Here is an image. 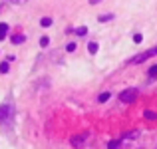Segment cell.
Masks as SVG:
<instances>
[{"instance_id":"14","label":"cell","mask_w":157,"mask_h":149,"mask_svg":"<svg viewBox=\"0 0 157 149\" xmlns=\"http://www.w3.org/2000/svg\"><path fill=\"white\" fill-rule=\"evenodd\" d=\"M147 76H149V78H157V64H155V66H151V68H149V72H147Z\"/></svg>"},{"instance_id":"1","label":"cell","mask_w":157,"mask_h":149,"mask_svg":"<svg viewBox=\"0 0 157 149\" xmlns=\"http://www.w3.org/2000/svg\"><path fill=\"white\" fill-rule=\"evenodd\" d=\"M14 107L10 105V103H6V105H0V123H4V125H10L12 119H14Z\"/></svg>"},{"instance_id":"15","label":"cell","mask_w":157,"mask_h":149,"mask_svg":"<svg viewBox=\"0 0 157 149\" xmlns=\"http://www.w3.org/2000/svg\"><path fill=\"white\" fill-rule=\"evenodd\" d=\"M137 135H139V131H131V133H125V135H123L121 139H135Z\"/></svg>"},{"instance_id":"2","label":"cell","mask_w":157,"mask_h":149,"mask_svg":"<svg viewBox=\"0 0 157 149\" xmlns=\"http://www.w3.org/2000/svg\"><path fill=\"white\" fill-rule=\"evenodd\" d=\"M153 56H157V46L151 48V50H147V52H141V54H137V56H133L129 60V64H141V62L147 60V58H153Z\"/></svg>"},{"instance_id":"3","label":"cell","mask_w":157,"mask_h":149,"mask_svg":"<svg viewBox=\"0 0 157 149\" xmlns=\"http://www.w3.org/2000/svg\"><path fill=\"white\" fill-rule=\"evenodd\" d=\"M135 97H137V90H133V88H129V90H123V92L119 94V99H121L123 103H131Z\"/></svg>"},{"instance_id":"21","label":"cell","mask_w":157,"mask_h":149,"mask_svg":"<svg viewBox=\"0 0 157 149\" xmlns=\"http://www.w3.org/2000/svg\"><path fill=\"white\" fill-rule=\"evenodd\" d=\"M6 4H8V2H4V4H0V12H4V10H6Z\"/></svg>"},{"instance_id":"5","label":"cell","mask_w":157,"mask_h":149,"mask_svg":"<svg viewBox=\"0 0 157 149\" xmlns=\"http://www.w3.org/2000/svg\"><path fill=\"white\" fill-rule=\"evenodd\" d=\"M24 40H26V36H24V34H16V36H12V44H16V46H18V44H22Z\"/></svg>"},{"instance_id":"18","label":"cell","mask_w":157,"mask_h":149,"mask_svg":"<svg viewBox=\"0 0 157 149\" xmlns=\"http://www.w3.org/2000/svg\"><path fill=\"white\" fill-rule=\"evenodd\" d=\"M0 74H8V62H2V64H0Z\"/></svg>"},{"instance_id":"16","label":"cell","mask_w":157,"mask_h":149,"mask_svg":"<svg viewBox=\"0 0 157 149\" xmlns=\"http://www.w3.org/2000/svg\"><path fill=\"white\" fill-rule=\"evenodd\" d=\"M48 44H50V38H48V36H42V38H40V46H42V48H46Z\"/></svg>"},{"instance_id":"4","label":"cell","mask_w":157,"mask_h":149,"mask_svg":"<svg viewBox=\"0 0 157 149\" xmlns=\"http://www.w3.org/2000/svg\"><path fill=\"white\" fill-rule=\"evenodd\" d=\"M86 143V135H74L72 137V145L74 147H84Z\"/></svg>"},{"instance_id":"9","label":"cell","mask_w":157,"mask_h":149,"mask_svg":"<svg viewBox=\"0 0 157 149\" xmlns=\"http://www.w3.org/2000/svg\"><path fill=\"white\" fill-rule=\"evenodd\" d=\"M98 48H100V46H98V42H90V44H88V52H90V54H96Z\"/></svg>"},{"instance_id":"13","label":"cell","mask_w":157,"mask_h":149,"mask_svg":"<svg viewBox=\"0 0 157 149\" xmlns=\"http://www.w3.org/2000/svg\"><path fill=\"white\" fill-rule=\"evenodd\" d=\"M119 145H121V139H117V141H109V143H107V149H117Z\"/></svg>"},{"instance_id":"19","label":"cell","mask_w":157,"mask_h":149,"mask_svg":"<svg viewBox=\"0 0 157 149\" xmlns=\"http://www.w3.org/2000/svg\"><path fill=\"white\" fill-rule=\"evenodd\" d=\"M141 40H143V36H141V34H135V36H133V42H135V44H139Z\"/></svg>"},{"instance_id":"6","label":"cell","mask_w":157,"mask_h":149,"mask_svg":"<svg viewBox=\"0 0 157 149\" xmlns=\"http://www.w3.org/2000/svg\"><path fill=\"white\" fill-rule=\"evenodd\" d=\"M52 22H54V20L50 18V16H44V18L40 20V26H42V28H48V26H52Z\"/></svg>"},{"instance_id":"11","label":"cell","mask_w":157,"mask_h":149,"mask_svg":"<svg viewBox=\"0 0 157 149\" xmlns=\"http://www.w3.org/2000/svg\"><path fill=\"white\" fill-rule=\"evenodd\" d=\"M74 32H76L78 36H86V34H88V28H86V26H80V28H76Z\"/></svg>"},{"instance_id":"10","label":"cell","mask_w":157,"mask_h":149,"mask_svg":"<svg viewBox=\"0 0 157 149\" xmlns=\"http://www.w3.org/2000/svg\"><path fill=\"white\" fill-rule=\"evenodd\" d=\"M143 115H145V119H157V113L155 111H149V109L143 111Z\"/></svg>"},{"instance_id":"7","label":"cell","mask_w":157,"mask_h":149,"mask_svg":"<svg viewBox=\"0 0 157 149\" xmlns=\"http://www.w3.org/2000/svg\"><path fill=\"white\" fill-rule=\"evenodd\" d=\"M6 34H8V24H0V40H4L6 38Z\"/></svg>"},{"instance_id":"8","label":"cell","mask_w":157,"mask_h":149,"mask_svg":"<svg viewBox=\"0 0 157 149\" xmlns=\"http://www.w3.org/2000/svg\"><path fill=\"white\" fill-rule=\"evenodd\" d=\"M109 97H111V94H109V92H104V94H100V96H98V101L104 103V101H107Z\"/></svg>"},{"instance_id":"12","label":"cell","mask_w":157,"mask_h":149,"mask_svg":"<svg viewBox=\"0 0 157 149\" xmlns=\"http://www.w3.org/2000/svg\"><path fill=\"white\" fill-rule=\"evenodd\" d=\"M98 20H100V22H109V20H113V14H101Z\"/></svg>"},{"instance_id":"17","label":"cell","mask_w":157,"mask_h":149,"mask_svg":"<svg viewBox=\"0 0 157 149\" xmlns=\"http://www.w3.org/2000/svg\"><path fill=\"white\" fill-rule=\"evenodd\" d=\"M8 4H16V6H22V4H26L28 0H6Z\"/></svg>"},{"instance_id":"22","label":"cell","mask_w":157,"mask_h":149,"mask_svg":"<svg viewBox=\"0 0 157 149\" xmlns=\"http://www.w3.org/2000/svg\"><path fill=\"white\" fill-rule=\"evenodd\" d=\"M101 0H90V4H100Z\"/></svg>"},{"instance_id":"20","label":"cell","mask_w":157,"mask_h":149,"mask_svg":"<svg viewBox=\"0 0 157 149\" xmlns=\"http://www.w3.org/2000/svg\"><path fill=\"white\" fill-rule=\"evenodd\" d=\"M66 50H68V52H74V50H76V44H68Z\"/></svg>"}]
</instances>
